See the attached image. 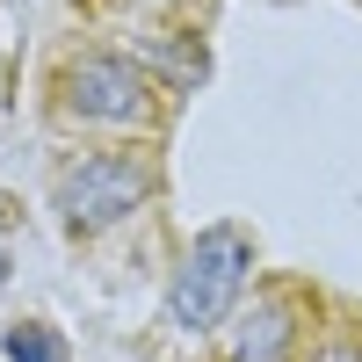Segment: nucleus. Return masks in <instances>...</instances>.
<instances>
[{
    "instance_id": "f257e3e1",
    "label": "nucleus",
    "mask_w": 362,
    "mask_h": 362,
    "mask_svg": "<svg viewBox=\"0 0 362 362\" xmlns=\"http://www.w3.org/2000/svg\"><path fill=\"white\" fill-rule=\"evenodd\" d=\"M247 268H254V239L239 225H210L196 232V247L181 254L174 283H167V319L203 334V326H225V312L239 305V290H247Z\"/></svg>"
},
{
    "instance_id": "6e6552de",
    "label": "nucleus",
    "mask_w": 362,
    "mask_h": 362,
    "mask_svg": "<svg viewBox=\"0 0 362 362\" xmlns=\"http://www.w3.org/2000/svg\"><path fill=\"white\" fill-rule=\"evenodd\" d=\"M0 276H8V261H0Z\"/></svg>"
},
{
    "instance_id": "39448f33",
    "label": "nucleus",
    "mask_w": 362,
    "mask_h": 362,
    "mask_svg": "<svg viewBox=\"0 0 362 362\" xmlns=\"http://www.w3.org/2000/svg\"><path fill=\"white\" fill-rule=\"evenodd\" d=\"M8 362H66V341H58V326H44V319L8 326Z\"/></svg>"
},
{
    "instance_id": "7ed1b4c3",
    "label": "nucleus",
    "mask_w": 362,
    "mask_h": 362,
    "mask_svg": "<svg viewBox=\"0 0 362 362\" xmlns=\"http://www.w3.org/2000/svg\"><path fill=\"white\" fill-rule=\"evenodd\" d=\"M58 102L80 124H145L153 116V80L116 51H87L58 73Z\"/></svg>"
},
{
    "instance_id": "423d86ee",
    "label": "nucleus",
    "mask_w": 362,
    "mask_h": 362,
    "mask_svg": "<svg viewBox=\"0 0 362 362\" xmlns=\"http://www.w3.org/2000/svg\"><path fill=\"white\" fill-rule=\"evenodd\" d=\"M167 66L181 73V80H203V51H189V44H174V51H160Z\"/></svg>"
},
{
    "instance_id": "20e7f679",
    "label": "nucleus",
    "mask_w": 362,
    "mask_h": 362,
    "mask_svg": "<svg viewBox=\"0 0 362 362\" xmlns=\"http://www.w3.org/2000/svg\"><path fill=\"white\" fill-rule=\"evenodd\" d=\"M290 341H297V312L283 297H261V305L232 326L225 362H290Z\"/></svg>"
},
{
    "instance_id": "f03ea898",
    "label": "nucleus",
    "mask_w": 362,
    "mask_h": 362,
    "mask_svg": "<svg viewBox=\"0 0 362 362\" xmlns=\"http://www.w3.org/2000/svg\"><path fill=\"white\" fill-rule=\"evenodd\" d=\"M145 196H153V174L131 153H87L58 174V210H66L73 232H102L116 218H131Z\"/></svg>"
},
{
    "instance_id": "0eeeda50",
    "label": "nucleus",
    "mask_w": 362,
    "mask_h": 362,
    "mask_svg": "<svg viewBox=\"0 0 362 362\" xmlns=\"http://www.w3.org/2000/svg\"><path fill=\"white\" fill-rule=\"evenodd\" d=\"M312 362H362V341H334V348H319Z\"/></svg>"
}]
</instances>
